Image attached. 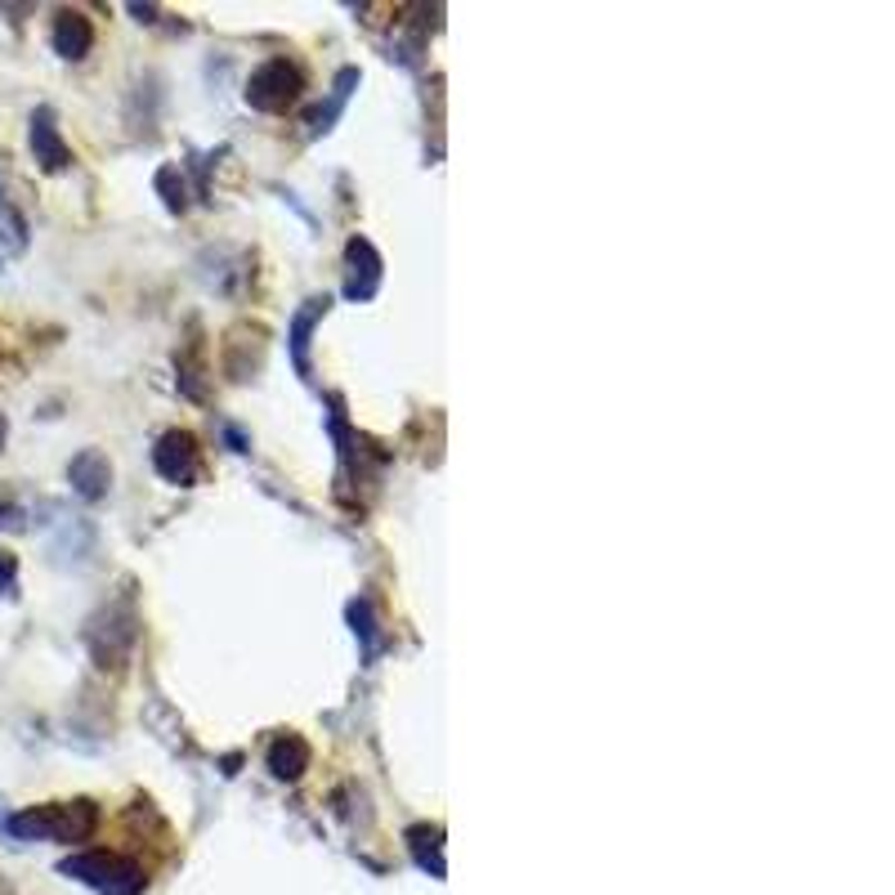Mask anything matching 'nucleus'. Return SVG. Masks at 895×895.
I'll use <instances>...</instances> for the list:
<instances>
[{"label":"nucleus","instance_id":"7","mask_svg":"<svg viewBox=\"0 0 895 895\" xmlns=\"http://www.w3.org/2000/svg\"><path fill=\"white\" fill-rule=\"evenodd\" d=\"M27 144H32V157L45 175H59L72 166V149H68V139L59 130V117L55 108H36L32 113V126H27Z\"/></svg>","mask_w":895,"mask_h":895},{"label":"nucleus","instance_id":"12","mask_svg":"<svg viewBox=\"0 0 895 895\" xmlns=\"http://www.w3.org/2000/svg\"><path fill=\"white\" fill-rule=\"evenodd\" d=\"M345 619H350V627H354V636H358V645H363V663H376V653L386 649V632H381V623H376L372 600H367V596L350 600Z\"/></svg>","mask_w":895,"mask_h":895},{"label":"nucleus","instance_id":"2","mask_svg":"<svg viewBox=\"0 0 895 895\" xmlns=\"http://www.w3.org/2000/svg\"><path fill=\"white\" fill-rule=\"evenodd\" d=\"M59 873L90 886V891H99V895H144V886H149L144 864H134L117 851H76L59 864Z\"/></svg>","mask_w":895,"mask_h":895},{"label":"nucleus","instance_id":"19","mask_svg":"<svg viewBox=\"0 0 895 895\" xmlns=\"http://www.w3.org/2000/svg\"><path fill=\"white\" fill-rule=\"evenodd\" d=\"M224 439H228V448H233V452H247V435H243L238 426H224Z\"/></svg>","mask_w":895,"mask_h":895},{"label":"nucleus","instance_id":"1","mask_svg":"<svg viewBox=\"0 0 895 895\" xmlns=\"http://www.w3.org/2000/svg\"><path fill=\"white\" fill-rule=\"evenodd\" d=\"M94 828H99V806L90 797H76V802H40V806H27L19 815L5 820V833L10 837H23V841H90Z\"/></svg>","mask_w":895,"mask_h":895},{"label":"nucleus","instance_id":"9","mask_svg":"<svg viewBox=\"0 0 895 895\" xmlns=\"http://www.w3.org/2000/svg\"><path fill=\"white\" fill-rule=\"evenodd\" d=\"M327 309H332V296H309L301 309H296V318H292V327H287V350H292V363H296V372L305 376H314V363H309V345H314V327L327 318Z\"/></svg>","mask_w":895,"mask_h":895},{"label":"nucleus","instance_id":"11","mask_svg":"<svg viewBox=\"0 0 895 895\" xmlns=\"http://www.w3.org/2000/svg\"><path fill=\"white\" fill-rule=\"evenodd\" d=\"M50 45H55L59 59L81 63V59L94 50V23H90L81 10H59V14H55V27H50Z\"/></svg>","mask_w":895,"mask_h":895},{"label":"nucleus","instance_id":"3","mask_svg":"<svg viewBox=\"0 0 895 895\" xmlns=\"http://www.w3.org/2000/svg\"><path fill=\"white\" fill-rule=\"evenodd\" d=\"M247 104L256 113H287L301 104V94H305V72L292 63V59H264L251 76H247Z\"/></svg>","mask_w":895,"mask_h":895},{"label":"nucleus","instance_id":"17","mask_svg":"<svg viewBox=\"0 0 895 895\" xmlns=\"http://www.w3.org/2000/svg\"><path fill=\"white\" fill-rule=\"evenodd\" d=\"M19 587V560L10 551H0V596H14Z\"/></svg>","mask_w":895,"mask_h":895},{"label":"nucleus","instance_id":"8","mask_svg":"<svg viewBox=\"0 0 895 895\" xmlns=\"http://www.w3.org/2000/svg\"><path fill=\"white\" fill-rule=\"evenodd\" d=\"M68 484H72V493L81 502H104L108 488H113V461L99 448H81L68 461Z\"/></svg>","mask_w":895,"mask_h":895},{"label":"nucleus","instance_id":"10","mask_svg":"<svg viewBox=\"0 0 895 895\" xmlns=\"http://www.w3.org/2000/svg\"><path fill=\"white\" fill-rule=\"evenodd\" d=\"M309 762H314V747H309V739H305V734H296V730L278 734V739L269 743V752H264V766H269V775H273V779H282V784H296V779L309 770Z\"/></svg>","mask_w":895,"mask_h":895},{"label":"nucleus","instance_id":"4","mask_svg":"<svg viewBox=\"0 0 895 895\" xmlns=\"http://www.w3.org/2000/svg\"><path fill=\"white\" fill-rule=\"evenodd\" d=\"M153 470L175 484V488H193L202 480V448L188 431H166L157 444H153Z\"/></svg>","mask_w":895,"mask_h":895},{"label":"nucleus","instance_id":"14","mask_svg":"<svg viewBox=\"0 0 895 895\" xmlns=\"http://www.w3.org/2000/svg\"><path fill=\"white\" fill-rule=\"evenodd\" d=\"M408 851H412V860L426 869V873L444 878V828H435V824H412V828H408Z\"/></svg>","mask_w":895,"mask_h":895},{"label":"nucleus","instance_id":"6","mask_svg":"<svg viewBox=\"0 0 895 895\" xmlns=\"http://www.w3.org/2000/svg\"><path fill=\"white\" fill-rule=\"evenodd\" d=\"M381 278H386V260L367 238H354L345 243V301H372L381 292Z\"/></svg>","mask_w":895,"mask_h":895},{"label":"nucleus","instance_id":"20","mask_svg":"<svg viewBox=\"0 0 895 895\" xmlns=\"http://www.w3.org/2000/svg\"><path fill=\"white\" fill-rule=\"evenodd\" d=\"M130 14H134L139 23H157V10H153V5H130Z\"/></svg>","mask_w":895,"mask_h":895},{"label":"nucleus","instance_id":"16","mask_svg":"<svg viewBox=\"0 0 895 895\" xmlns=\"http://www.w3.org/2000/svg\"><path fill=\"white\" fill-rule=\"evenodd\" d=\"M0 224H5L10 247H27V220L14 211V202L5 198V188H0Z\"/></svg>","mask_w":895,"mask_h":895},{"label":"nucleus","instance_id":"18","mask_svg":"<svg viewBox=\"0 0 895 895\" xmlns=\"http://www.w3.org/2000/svg\"><path fill=\"white\" fill-rule=\"evenodd\" d=\"M0 529H23V510L10 506V502H0Z\"/></svg>","mask_w":895,"mask_h":895},{"label":"nucleus","instance_id":"21","mask_svg":"<svg viewBox=\"0 0 895 895\" xmlns=\"http://www.w3.org/2000/svg\"><path fill=\"white\" fill-rule=\"evenodd\" d=\"M5 439H10V421H5V412H0V448H5Z\"/></svg>","mask_w":895,"mask_h":895},{"label":"nucleus","instance_id":"13","mask_svg":"<svg viewBox=\"0 0 895 895\" xmlns=\"http://www.w3.org/2000/svg\"><path fill=\"white\" fill-rule=\"evenodd\" d=\"M354 85H358V68H341V72H337V85H332V99L318 104V108L309 113V134H327V130L337 126V117L345 113Z\"/></svg>","mask_w":895,"mask_h":895},{"label":"nucleus","instance_id":"15","mask_svg":"<svg viewBox=\"0 0 895 895\" xmlns=\"http://www.w3.org/2000/svg\"><path fill=\"white\" fill-rule=\"evenodd\" d=\"M157 193L166 198V207H170L175 215H184V211H188V188H184L179 166H162V170H157Z\"/></svg>","mask_w":895,"mask_h":895},{"label":"nucleus","instance_id":"5","mask_svg":"<svg viewBox=\"0 0 895 895\" xmlns=\"http://www.w3.org/2000/svg\"><path fill=\"white\" fill-rule=\"evenodd\" d=\"M104 636H108V645H104V649H94V658H99V668H117L121 658L134 649V640H139V614H134V604H130V600L108 604L104 614L90 623V645H99Z\"/></svg>","mask_w":895,"mask_h":895}]
</instances>
